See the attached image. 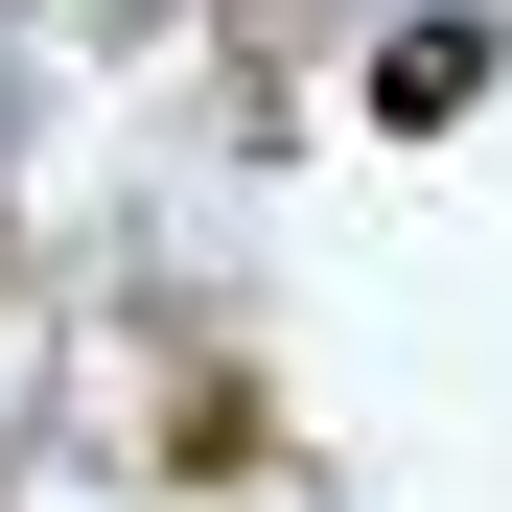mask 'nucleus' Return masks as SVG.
Segmentation results:
<instances>
[{"label":"nucleus","instance_id":"obj_1","mask_svg":"<svg viewBox=\"0 0 512 512\" xmlns=\"http://www.w3.org/2000/svg\"><path fill=\"white\" fill-rule=\"evenodd\" d=\"M489 70H512L489 0H419V24H373V117H396V140H443V117H489Z\"/></svg>","mask_w":512,"mask_h":512}]
</instances>
